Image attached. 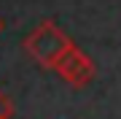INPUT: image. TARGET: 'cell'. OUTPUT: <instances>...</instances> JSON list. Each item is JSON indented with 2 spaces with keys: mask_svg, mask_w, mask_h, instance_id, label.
I'll return each instance as SVG.
<instances>
[{
  "mask_svg": "<svg viewBox=\"0 0 121 119\" xmlns=\"http://www.w3.org/2000/svg\"><path fill=\"white\" fill-rule=\"evenodd\" d=\"M73 46H75L73 38H67V33L59 30V24L51 22V19L40 22L30 35L22 41V49L38 62L40 68H48V71H54Z\"/></svg>",
  "mask_w": 121,
  "mask_h": 119,
  "instance_id": "1",
  "label": "cell"
},
{
  "mask_svg": "<svg viewBox=\"0 0 121 119\" xmlns=\"http://www.w3.org/2000/svg\"><path fill=\"white\" fill-rule=\"evenodd\" d=\"M54 71H56V76L65 84H70V87H75V89H81V87H86V84L94 81V62H91L78 46L70 49Z\"/></svg>",
  "mask_w": 121,
  "mask_h": 119,
  "instance_id": "2",
  "label": "cell"
},
{
  "mask_svg": "<svg viewBox=\"0 0 121 119\" xmlns=\"http://www.w3.org/2000/svg\"><path fill=\"white\" fill-rule=\"evenodd\" d=\"M11 114H13V103L0 92V119H11Z\"/></svg>",
  "mask_w": 121,
  "mask_h": 119,
  "instance_id": "3",
  "label": "cell"
},
{
  "mask_svg": "<svg viewBox=\"0 0 121 119\" xmlns=\"http://www.w3.org/2000/svg\"><path fill=\"white\" fill-rule=\"evenodd\" d=\"M3 27H5V22H3V16H0V33H3Z\"/></svg>",
  "mask_w": 121,
  "mask_h": 119,
  "instance_id": "4",
  "label": "cell"
}]
</instances>
